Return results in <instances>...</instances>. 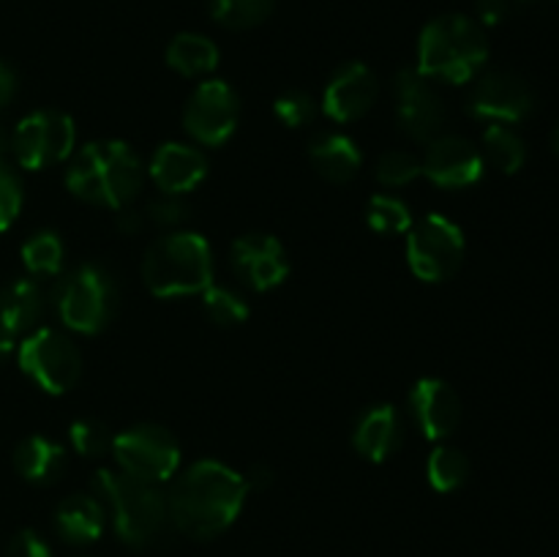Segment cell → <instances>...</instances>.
Instances as JSON below:
<instances>
[{
  "label": "cell",
  "instance_id": "obj_1",
  "mask_svg": "<svg viewBox=\"0 0 559 557\" xmlns=\"http://www.w3.org/2000/svg\"><path fill=\"white\" fill-rule=\"evenodd\" d=\"M249 497L246 478L227 464L202 459L191 464L173 486L169 519L189 538H216L238 519Z\"/></svg>",
  "mask_w": 559,
  "mask_h": 557
},
{
  "label": "cell",
  "instance_id": "obj_2",
  "mask_svg": "<svg viewBox=\"0 0 559 557\" xmlns=\"http://www.w3.org/2000/svg\"><path fill=\"white\" fill-rule=\"evenodd\" d=\"M145 169L140 156L126 142H87L66 169V186L91 205L123 211L140 197Z\"/></svg>",
  "mask_w": 559,
  "mask_h": 557
},
{
  "label": "cell",
  "instance_id": "obj_3",
  "mask_svg": "<svg viewBox=\"0 0 559 557\" xmlns=\"http://www.w3.org/2000/svg\"><path fill=\"white\" fill-rule=\"evenodd\" d=\"M489 58V38L480 22L464 14L437 16L418 42V71L426 80L462 85L473 80Z\"/></svg>",
  "mask_w": 559,
  "mask_h": 557
},
{
  "label": "cell",
  "instance_id": "obj_4",
  "mask_svg": "<svg viewBox=\"0 0 559 557\" xmlns=\"http://www.w3.org/2000/svg\"><path fill=\"white\" fill-rule=\"evenodd\" d=\"M142 278L158 298L202 295L213 284L211 246L200 233L162 235L147 246Z\"/></svg>",
  "mask_w": 559,
  "mask_h": 557
},
{
  "label": "cell",
  "instance_id": "obj_5",
  "mask_svg": "<svg viewBox=\"0 0 559 557\" xmlns=\"http://www.w3.org/2000/svg\"><path fill=\"white\" fill-rule=\"evenodd\" d=\"M93 489L109 508L115 530L126 544L147 546L162 535L169 519V506L158 484L126 475L123 470H98Z\"/></svg>",
  "mask_w": 559,
  "mask_h": 557
},
{
  "label": "cell",
  "instance_id": "obj_6",
  "mask_svg": "<svg viewBox=\"0 0 559 557\" xmlns=\"http://www.w3.org/2000/svg\"><path fill=\"white\" fill-rule=\"evenodd\" d=\"M52 298L66 328L76 333H98L118 311V284L107 268L85 262L60 278Z\"/></svg>",
  "mask_w": 559,
  "mask_h": 557
},
{
  "label": "cell",
  "instance_id": "obj_7",
  "mask_svg": "<svg viewBox=\"0 0 559 557\" xmlns=\"http://www.w3.org/2000/svg\"><path fill=\"white\" fill-rule=\"evenodd\" d=\"M112 453L118 470L147 484H164L180 467L178 440L158 424H136L115 435Z\"/></svg>",
  "mask_w": 559,
  "mask_h": 557
},
{
  "label": "cell",
  "instance_id": "obj_8",
  "mask_svg": "<svg viewBox=\"0 0 559 557\" xmlns=\"http://www.w3.org/2000/svg\"><path fill=\"white\" fill-rule=\"evenodd\" d=\"M407 262L420 282H445L464 260V235L459 224L429 213L407 229Z\"/></svg>",
  "mask_w": 559,
  "mask_h": 557
},
{
  "label": "cell",
  "instance_id": "obj_9",
  "mask_svg": "<svg viewBox=\"0 0 559 557\" xmlns=\"http://www.w3.org/2000/svg\"><path fill=\"white\" fill-rule=\"evenodd\" d=\"M20 369L47 393H66L82 375V355L66 333L41 328L20 344Z\"/></svg>",
  "mask_w": 559,
  "mask_h": 557
},
{
  "label": "cell",
  "instance_id": "obj_10",
  "mask_svg": "<svg viewBox=\"0 0 559 557\" xmlns=\"http://www.w3.org/2000/svg\"><path fill=\"white\" fill-rule=\"evenodd\" d=\"M76 142L74 120L55 109L31 112L11 134L16 162L25 169H44L71 156Z\"/></svg>",
  "mask_w": 559,
  "mask_h": 557
},
{
  "label": "cell",
  "instance_id": "obj_11",
  "mask_svg": "<svg viewBox=\"0 0 559 557\" xmlns=\"http://www.w3.org/2000/svg\"><path fill=\"white\" fill-rule=\"evenodd\" d=\"M238 96L222 80H205L197 85L183 109V126L200 145L218 147L238 129Z\"/></svg>",
  "mask_w": 559,
  "mask_h": 557
},
{
  "label": "cell",
  "instance_id": "obj_12",
  "mask_svg": "<svg viewBox=\"0 0 559 557\" xmlns=\"http://www.w3.org/2000/svg\"><path fill=\"white\" fill-rule=\"evenodd\" d=\"M393 93H396V115L404 134L418 142H431L442 134L445 104L431 80H426L418 69H402Z\"/></svg>",
  "mask_w": 559,
  "mask_h": 557
},
{
  "label": "cell",
  "instance_id": "obj_13",
  "mask_svg": "<svg viewBox=\"0 0 559 557\" xmlns=\"http://www.w3.org/2000/svg\"><path fill=\"white\" fill-rule=\"evenodd\" d=\"M533 109V91L511 71H491L480 76L469 96V112L489 123H519Z\"/></svg>",
  "mask_w": 559,
  "mask_h": 557
},
{
  "label": "cell",
  "instance_id": "obj_14",
  "mask_svg": "<svg viewBox=\"0 0 559 557\" xmlns=\"http://www.w3.org/2000/svg\"><path fill=\"white\" fill-rule=\"evenodd\" d=\"M420 164H424L426 178L442 189H464V186L478 183L484 175V156L478 147L456 134L435 137Z\"/></svg>",
  "mask_w": 559,
  "mask_h": 557
},
{
  "label": "cell",
  "instance_id": "obj_15",
  "mask_svg": "<svg viewBox=\"0 0 559 557\" xmlns=\"http://www.w3.org/2000/svg\"><path fill=\"white\" fill-rule=\"evenodd\" d=\"M233 268L251 289L267 293L287 278L289 260L284 254V246L273 235L251 233L235 240Z\"/></svg>",
  "mask_w": 559,
  "mask_h": 557
},
{
  "label": "cell",
  "instance_id": "obj_16",
  "mask_svg": "<svg viewBox=\"0 0 559 557\" xmlns=\"http://www.w3.org/2000/svg\"><path fill=\"white\" fill-rule=\"evenodd\" d=\"M377 96H380V82L374 71L364 63H347L328 82L322 109L336 123H353L374 107Z\"/></svg>",
  "mask_w": 559,
  "mask_h": 557
},
{
  "label": "cell",
  "instance_id": "obj_17",
  "mask_svg": "<svg viewBox=\"0 0 559 557\" xmlns=\"http://www.w3.org/2000/svg\"><path fill=\"white\" fill-rule=\"evenodd\" d=\"M409 410H413L418 429L429 440H445L456 431L459 420H462L459 393L437 377H424V380L415 382L413 391H409Z\"/></svg>",
  "mask_w": 559,
  "mask_h": 557
},
{
  "label": "cell",
  "instance_id": "obj_18",
  "mask_svg": "<svg viewBox=\"0 0 559 557\" xmlns=\"http://www.w3.org/2000/svg\"><path fill=\"white\" fill-rule=\"evenodd\" d=\"M207 175V158L183 142H167L151 158V178L162 194H186Z\"/></svg>",
  "mask_w": 559,
  "mask_h": 557
},
{
  "label": "cell",
  "instance_id": "obj_19",
  "mask_svg": "<svg viewBox=\"0 0 559 557\" xmlns=\"http://www.w3.org/2000/svg\"><path fill=\"white\" fill-rule=\"evenodd\" d=\"M402 418H399L396 407H391V404H377V407L366 410L353 431L355 451L369 459V462H385L388 457H393L402 446Z\"/></svg>",
  "mask_w": 559,
  "mask_h": 557
},
{
  "label": "cell",
  "instance_id": "obj_20",
  "mask_svg": "<svg viewBox=\"0 0 559 557\" xmlns=\"http://www.w3.org/2000/svg\"><path fill=\"white\" fill-rule=\"evenodd\" d=\"M44 304H47V295L41 284L33 278H14L0 287V325L14 336L31 331L41 320Z\"/></svg>",
  "mask_w": 559,
  "mask_h": 557
},
{
  "label": "cell",
  "instance_id": "obj_21",
  "mask_svg": "<svg viewBox=\"0 0 559 557\" xmlns=\"http://www.w3.org/2000/svg\"><path fill=\"white\" fill-rule=\"evenodd\" d=\"M104 502L91 495H71L55 511V528L69 544H93L104 533Z\"/></svg>",
  "mask_w": 559,
  "mask_h": 557
},
{
  "label": "cell",
  "instance_id": "obj_22",
  "mask_svg": "<svg viewBox=\"0 0 559 557\" xmlns=\"http://www.w3.org/2000/svg\"><path fill=\"white\" fill-rule=\"evenodd\" d=\"M311 167L331 183H349L355 175L360 173V156L358 145L344 134H322L311 142Z\"/></svg>",
  "mask_w": 559,
  "mask_h": 557
},
{
  "label": "cell",
  "instance_id": "obj_23",
  "mask_svg": "<svg viewBox=\"0 0 559 557\" xmlns=\"http://www.w3.org/2000/svg\"><path fill=\"white\" fill-rule=\"evenodd\" d=\"M66 453L55 440L41 435H33L22 440L14 451V467L31 484H52L63 473Z\"/></svg>",
  "mask_w": 559,
  "mask_h": 557
},
{
  "label": "cell",
  "instance_id": "obj_24",
  "mask_svg": "<svg viewBox=\"0 0 559 557\" xmlns=\"http://www.w3.org/2000/svg\"><path fill=\"white\" fill-rule=\"evenodd\" d=\"M167 63L183 76L211 74L218 66V47L200 33H180L167 47Z\"/></svg>",
  "mask_w": 559,
  "mask_h": 557
},
{
  "label": "cell",
  "instance_id": "obj_25",
  "mask_svg": "<svg viewBox=\"0 0 559 557\" xmlns=\"http://www.w3.org/2000/svg\"><path fill=\"white\" fill-rule=\"evenodd\" d=\"M484 164L489 162L491 167L500 169V173L513 175L522 169L527 151H524L522 137L513 129H508L506 123H489V129L484 131Z\"/></svg>",
  "mask_w": 559,
  "mask_h": 557
},
{
  "label": "cell",
  "instance_id": "obj_26",
  "mask_svg": "<svg viewBox=\"0 0 559 557\" xmlns=\"http://www.w3.org/2000/svg\"><path fill=\"white\" fill-rule=\"evenodd\" d=\"M273 0H211V14L229 31H249L271 16Z\"/></svg>",
  "mask_w": 559,
  "mask_h": 557
},
{
  "label": "cell",
  "instance_id": "obj_27",
  "mask_svg": "<svg viewBox=\"0 0 559 557\" xmlns=\"http://www.w3.org/2000/svg\"><path fill=\"white\" fill-rule=\"evenodd\" d=\"M426 475L437 491H456L469 478V459L459 448L440 446L429 457Z\"/></svg>",
  "mask_w": 559,
  "mask_h": 557
},
{
  "label": "cell",
  "instance_id": "obj_28",
  "mask_svg": "<svg viewBox=\"0 0 559 557\" xmlns=\"http://www.w3.org/2000/svg\"><path fill=\"white\" fill-rule=\"evenodd\" d=\"M22 262L33 276H55L63 265V240L55 233H36L22 244Z\"/></svg>",
  "mask_w": 559,
  "mask_h": 557
},
{
  "label": "cell",
  "instance_id": "obj_29",
  "mask_svg": "<svg viewBox=\"0 0 559 557\" xmlns=\"http://www.w3.org/2000/svg\"><path fill=\"white\" fill-rule=\"evenodd\" d=\"M366 218H369V227L382 235H399L413 227V213H409V208L399 197L391 194L371 197Z\"/></svg>",
  "mask_w": 559,
  "mask_h": 557
},
{
  "label": "cell",
  "instance_id": "obj_30",
  "mask_svg": "<svg viewBox=\"0 0 559 557\" xmlns=\"http://www.w3.org/2000/svg\"><path fill=\"white\" fill-rule=\"evenodd\" d=\"M202 309L222 328H233L249 320V304L229 287H216V284L202 293Z\"/></svg>",
  "mask_w": 559,
  "mask_h": 557
},
{
  "label": "cell",
  "instance_id": "obj_31",
  "mask_svg": "<svg viewBox=\"0 0 559 557\" xmlns=\"http://www.w3.org/2000/svg\"><path fill=\"white\" fill-rule=\"evenodd\" d=\"M424 175V164L409 151H388L377 162V180L382 186H407Z\"/></svg>",
  "mask_w": 559,
  "mask_h": 557
},
{
  "label": "cell",
  "instance_id": "obj_32",
  "mask_svg": "<svg viewBox=\"0 0 559 557\" xmlns=\"http://www.w3.org/2000/svg\"><path fill=\"white\" fill-rule=\"evenodd\" d=\"M71 446L80 457H102L112 451V435L107 426L96 418H76L69 429Z\"/></svg>",
  "mask_w": 559,
  "mask_h": 557
},
{
  "label": "cell",
  "instance_id": "obj_33",
  "mask_svg": "<svg viewBox=\"0 0 559 557\" xmlns=\"http://www.w3.org/2000/svg\"><path fill=\"white\" fill-rule=\"evenodd\" d=\"M276 115L284 126L289 129H298V126H306L314 120L317 115V102L304 91H289L284 96L276 98Z\"/></svg>",
  "mask_w": 559,
  "mask_h": 557
},
{
  "label": "cell",
  "instance_id": "obj_34",
  "mask_svg": "<svg viewBox=\"0 0 559 557\" xmlns=\"http://www.w3.org/2000/svg\"><path fill=\"white\" fill-rule=\"evenodd\" d=\"M22 211V183L9 164H0V233L16 222Z\"/></svg>",
  "mask_w": 559,
  "mask_h": 557
},
{
  "label": "cell",
  "instance_id": "obj_35",
  "mask_svg": "<svg viewBox=\"0 0 559 557\" xmlns=\"http://www.w3.org/2000/svg\"><path fill=\"white\" fill-rule=\"evenodd\" d=\"M142 213H145V222H153L156 227L164 229H173L178 227L180 222H186L189 208H186V202L180 200L178 194H162L156 197V200L147 202V208Z\"/></svg>",
  "mask_w": 559,
  "mask_h": 557
},
{
  "label": "cell",
  "instance_id": "obj_36",
  "mask_svg": "<svg viewBox=\"0 0 559 557\" xmlns=\"http://www.w3.org/2000/svg\"><path fill=\"white\" fill-rule=\"evenodd\" d=\"M5 557H52L47 541L41 538L33 530H20L14 538L9 541V549H5Z\"/></svg>",
  "mask_w": 559,
  "mask_h": 557
},
{
  "label": "cell",
  "instance_id": "obj_37",
  "mask_svg": "<svg viewBox=\"0 0 559 557\" xmlns=\"http://www.w3.org/2000/svg\"><path fill=\"white\" fill-rule=\"evenodd\" d=\"M16 93V74L5 60H0V112L11 104Z\"/></svg>",
  "mask_w": 559,
  "mask_h": 557
},
{
  "label": "cell",
  "instance_id": "obj_38",
  "mask_svg": "<svg viewBox=\"0 0 559 557\" xmlns=\"http://www.w3.org/2000/svg\"><path fill=\"white\" fill-rule=\"evenodd\" d=\"M145 213L142 211H134V208H123V211L118 213V227L123 229L126 235L131 233H140L142 227H145Z\"/></svg>",
  "mask_w": 559,
  "mask_h": 557
},
{
  "label": "cell",
  "instance_id": "obj_39",
  "mask_svg": "<svg viewBox=\"0 0 559 557\" xmlns=\"http://www.w3.org/2000/svg\"><path fill=\"white\" fill-rule=\"evenodd\" d=\"M478 11L484 25H497L506 16V0H480Z\"/></svg>",
  "mask_w": 559,
  "mask_h": 557
},
{
  "label": "cell",
  "instance_id": "obj_40",
  "mask_svg": "<svg viewBox=\"0 0 559 557\" xmlns=\"http://www.w3.org/2000/svg\"><path fill=\"white\" fill-rule=\"evenodd\" d=\"M243 478H246V486H249V491H262L273 484V473L267 467H262V464L251 467V473L243 475Z\"/></svg>",
  "mask_w": 559,
  "mask_h": 557
},
{
  "label": "cell",
  "instance_id": "obj_41",
  "mask_svg": "<svg viewBox=\"0 0 559 557\" xmlns=\"http://www.w3.org/2000/svg\"><path fill=\"white\" fill-rule=\"evenodd\" d=\"M11 353H14V333L5 331V328L0 325V364H3Z\"/></svg>",
  "mask_w": 559,
  "mask_h": 557
},
{
  "label": "cell",
  "instance_id": "obj_42",
  "mask_svg": "<svg viewBox=\"0 0 559 557\" xmlns=\"http://www.w3.org/2000/svg\"><path fill=\"white\" fill-rule=\"evenodd\" d=\"M14 145H11V137L5 131H0V164H9Z\"/></svg>",
  "mask_w": 559,
  "mask_h": 557
},
{
  "label": "cell",
  "instance_id": "obj_43",
  "mask_svg": "<svg viewBox=\"0 0 559 557\" xmlns=\"http://www.w3.org/2000/svg\"><path fill=\"white\" fill-rule=\"evenodd\" d=\"M555 151L559 153V126H557V131H555Z\"/></svg>",
  "mask_w": 559,
  "mask_h": 557
}]
</instances>
